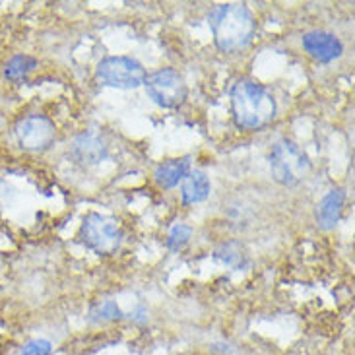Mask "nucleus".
Wrapping results in <instances>:
<instances>
[{
	"label": "nucleus",
	"mask_w": 355,
	"mask_h": 355,
	"mask_svg": "<svg viewBox=\"0 0 355 355\" xmlns=\"http://www.w3.org/2000/svg\"><path fill=\"white\" fill-rule=\"evenodd\" d=\"M214 41L223 53H237L249 47L257 31V21L245 4H218L208 16Z\"/></svg>",
	"instance_id": "f257e3e1"
},
{
	"label": "nucleus",
	"mask_w": 355,
	"mask_h": 355,
	"mask_svg": "<svg viewBox=\"0 0 355 355\" xmlns=\"http://www.w3.org/2000/svg\"><path fill=\"white\" fill-rule=\"evenodd\" d=\"M231 111L241 128L260 130L276 116V101L264 86L252 80H239L231 87Z\"/></svg>",
	"instance_id": "f03ea898"
},
{
	"label": "nucleus",
	"mask_w": 355,
	"mask_h": 355,
	"mask_svg": "<svg viewBox=\"0 0 355 355\" xmlns=\"http://www.w3.org/2000/svg\"><path fill=\"white\" fill-rule=\"evenodd\" d=\"M270 171L279 184L297 187L311 173V162L307 154L291 140H278L270 152Z\"/></svg>",
	"instance_id": "7ed1b4c3"
},
{
	"label": "nucleus",
	"mask_w": 355,
	"mask_h": 355,
	"mask_svg": "<svg viewBox=\"0 0 355 355\" xmlns=\"http://www.w3.org/2000/svg\"><path fill=\"white\" fill-rule=\"evenodd\" d=\"M123 233L113 218L103 214H87L82 227H80V241L87 249L94 250L99 257H109L121 247Z\"/></svg>",
	"instance_id": "20e7f679"
},
{
	"label": "nucleus",
	"mask_w": 355,
	"mask_h": 355,
	"mask_svg": "<svg viewBox=\"0 0 355 355\" xmlns=\"http://www.w3.org/2000/svg\"><path fill=\"white\" fill-rule=\"evenodd\" d=\"M97 78L103 86L136 89L144 86L146 68L130 57H107L97 64Z\"/></svg>",
	"instance_id": "39448f33"
},
{
	"label": "nucleus",
	"mask_w": 355,
	"mask_h": 355,
	"mask_svg": "<svg viewBox=\"0 0 355 355\" xmlns=\"http://www.w3.org/2000/svg\"><path fill=\"white\" fill-rule=\"evenodd\" d=\"M144 86L155 105L164 107V109H175L182 105V101L187 99L184 78L173 68H162L154 74H150L146 78Z\"/></svg>",
	"instance_id": "423d86ee"
},
{
	"label": "nucleus",
	"mask_w": 355,
	"mask_h": 355,
	"mask_svg": "<svg viewBox=\"0 0 355 355\" xmlns=\"http://www.w3.org/2000/svg\"><path fill=\"white\" fill-rule=\"evenodd\" d=\"M18 144L28 152H45L57 138L55 123L43 115H29L19 119L14 128Z\"/></svg>",
	"instance_id": "0eeeda50"
},
{
	"label": "nucleus",
	"mask_w": 355,
	"mask_h": 355,
	"mask_svg": "<svg viewBox=\"0 0 355 355\" xmlns=\"http://www.w3.org/2000/svg\"><path fill=\"white\" fill-rule=\"evenodd\" d=\"M303 49L307 51L309 57H313L318 62H332L344 53L342 41L334 33H328L322 29L307 31L303 35Z\"/></svg>",
	"instance_id": "6e6552de"
},
{
	"label": "nucleus",
	"mask_w": 355,
	"mask_h": 355,
	"mask_svg": "<svg viewBox=\"0 0 355 355\" xmlns=\"http://www.w3.org/2000/svg\"><path fill=\"white\" fill-rule=\"evenodd\" d=\"M70 154L78 164L89 167V165L101 164L109 155V150L97 132H84V135L76 136V140L72 142Z\"/></svg>",
	"instance_id": "1a4fd4ad"
},
{
	"label": "nucleus",
	"mask_w": 355,
	"mask_h": 355,
	"mask_svg": "<svg viewBox=\"0 0 355 355\" xmlns=\"http://www.w3.org/2000/svg\"><path fill=\"white\" fill-rule=\"evenodd\" d=\"M344 202H346V192L342 189H332L320 200V204L317 206V223L320 230L330 231L336 227L338 221L342 218Z\"/></svg>",
	"instance_id": "9d476101"
},
{
	"label": "nucleus",
	"mask_w": 355,
	"mask_h": 355,
	"mask_svg": "<svg viewBox=\"0 0 355 355\" xmlns=\"http://www.w3.org/2000/svg\"><path fill=\"white\" fill-rule=\"evenodd\" d=\"M191 173V159L189 157H177L165 164L157 165L154 171V181L159 189H173L182 179Z\"/></svg>",
	"instance_id": "9b49d317"
},
{
	"label": "nucleus",
	"mask_w": 355,
	"mask_h": 355,
	"mask_svg": "<svg viewBox=\"0 0 355 355\" xmlns=\"http://www.w3.org/2000/svg\"><path fill=\"white\" fill-rule=\"evenodd\" d=\"M210 179L204 171H192L184 179H182L181 187V198L182 204L191 206V204H198L204 202L210 196Z\"/></svg>",
	"instance_id": "f8f14e48"
},
{
	"label": "nucleus",
	"mask_w": 355,
	"mask_h": 355,
	"mask_svg": "<svg viewBox=\"0 0 355 355\" xmlns=\"http://www.w3.org/2000/svg\"><path fill=\"white\" fill-rule=\"evenodd\" d=\"M214 259L230 266V268L241 270L249 264V254L245 245H241L239 241H227V243H221L220 247H216L214 250Z\"/></svg>",
	"instance_id": "ddd939ff"
},
{
	"label": "nucleus",
	"mask_w": 355,
	"mask_h": 355,
	"mask_svg": "<svg viewBox=\"0 0 355 355\" xmlns=\"http://www.w3.org/2000/svg\"><path fill=\"white\" fill-rule=\"evenodd\" d=\"M37 67V60L29 55H16L8 60V64L4 68V74L8 80H21L26 78L29 72H33Z\"/></svg>",
	"instance_id": "4468645a"
},
{
	"label": "nucleus",
	"mask_w": 355,
	"mask_h": 355,
	"mask_svg": "<svg viewBox=\"0 0 355 355\" xmlns=\"http://www.w3.org/2000/svg\"><path fill=\"white\" fill-rule=\"evenodd\" d=\"M119 318H123V313L116 307L115 301L97 303L96 307H92V311H89L92 322H111V320H119Z\"/></svg>",
	"instance_id": "2eb2a0df"
},
{
	"label": "nucleus",
	"mask_w": 355,
	"mask_h": 355,
	"mask_svg": "<svg viewBox=\"0 0 355 355\" xmlns=\"http://www.w3.org/2000/svg\"><path fill=\"white\" fill-rule=\"evenodd\" d=\"M191 237H192V227L179 223V225H175L173 230H171V233H169L167 247H169L171 250H181L182 247L189 243Z\"/></svg>",
	"instance_id": "dca6fc26"
},
{
	"label": "nucleus",
	"mask_w": 355,
	"mask_h": 355,
	"mask_svg": "<svg viewBox=\"0 0 355 355\" xmlns=\"http://www.w3.org/2000/svg\"><path fill=\"white\" fill-rule=\"evenodd\" d=\"M21 355H51V342L43 338H35L24 346Z\"/></svg>",
	"instance_id": "f3484780"
}]
</instances>
